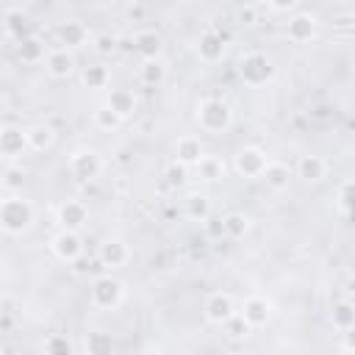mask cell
I'll use <instances>...</instances> for the list:
<instances>
[{"label":"cell","instance_id":"cell-36","mask_svg":"<svg viewBox=\"0 0 355 355\" xmlns=\"http://www.w3.org/2000/svg\"><path fill=\"white\" fill-rule=\"evenodd\" d=\"M344 349H355V325L344 330Z\"/></svg>","mask_w":355,"mask_h":355},{"label":"cell","instance_id":"cell-29","mask_svg":"<svg viewBox=\"0 0 355 355\" xmlns=\"http://www.w3.org/2000/svg\"><path fill=\"white\" fill-rule=\"evenodd\" d=\"M142 78H144V84H161V78H164V67H161V64H155V61H147V64H144V70H142Z\"/></svg>","mask_w":355,"mask_h":355},{"label":"cell","instance_id":"cell-6","mask_svg":"<svg viewBox=\"0 0 355 355\" xmlns=\"http://www.w3.org/2000/svg\"><path fill=\"white\" fill-rule=\"evenodd\" d=\"M233 316H236V308H233V300L228 294H211L209 297V303H206V319L211 325H228Z\"/></svg>","mask_w":355,"mask_h":355},{"label":"cell","instance_id":"cell-30","mask_svg":"<svg viewBox=\"0 0 355 355\" xmlns=\"http://www.w3.org/2000/svg\"><path fill=\"white\" fill-rule=\"evenodd\" d=\"M23 23H26V17H23L20 12H9V15H6V31H9V37H20ZM20 39H23V37H20Z\"/></svg>","mask_w":355,"mask_h":355},{"label":"cell","instance_id":"cell-35","mask_svg":"<svg viewBox=\"0 0 355 355\" xmlns=\"http://www.w3.org/2000/svg\"><path fill=\"white\" fill-rule=\"evenodd\" d=\"M267 3H269L275 12H289V9L297 3V0H267Z\"/></svg>","mask_w":355,"mask_h":355},{"label":"cell","instance_id":"cell-5","mask_svg":"<svg viewBox=\"0 0 355 355\" xmlns=\"http://www.w3.org/2000/svg\"><path fill=\"white\" fill-rule=\"evenodd\" d=\"M53 253H56L61 261L75 264V261L81 258V253H84V244H81V239H78L75 231H67V228H64V231L53 239Z\"/></svg>","mask_w":355,"mask_h":355},{"label":"cell","instance_id":"cell-34","mask_svg":"<svg viewBox=\"0 0 355 355\" xmlns=\"http://www.w3.org/2000/svg\"><path fill=\"white\" fill-rule=\"evenodd\" d=\"M186 164H178V166H169V184H178V186H181L184 181H186V169H184Z\"/></svg>","mask_w":355,"mask_h":355},{"label":"cell","instance_id":"cell-32","mask_svg":"<svg viewBox=\"0 0 355 355\" xmlns=\"http://www.w3.org/2000/svg\"><path fill=\"white\" fill-rule=\"evenodd\" d=\"M189 214L206 220V217H209V203H206V198H192V200H189Z\"/></svg>","mask_w":355,"mask_h":355},{"label":"cell","instance_id":"cell-22","mask_svg":"<svg viewBox=\"0 0 355 355\" xmlns=\"http://www.w3.org/2000/svg\"><path fill=\"white\" fill-rule=\"evenodd\" d=\"M333 325H336L338 330L352 327V325H355V308H352L349 303H338V305L333 308Z\"/></svg>","mask_w":355,"mask_h":355},{"label":"cell","instance_id":"cell-12","mask_svg":"<svg viewBox=\"0 0 355 355\" xmlns=\"http://www.w3.org/2000/svg\"><path fill=\"white\" fill-rule=\"evenodd\" d=\"M178 161L186 164V166L200 164L203 161V144H200V139H195V136L178 139Z\"/></svg>","mask_w":355,"mask_h":355},{"label":"cell","instance_id":"cell-4","mask_svg":"<svg viewBox=\"0 0 355 355\" xmlns=\"http://www.w3.org/2000/svg\"><path fill=\"white\" fill-rule=\"evenodd\" d=\"M119 300H122V286L117 280H111V278L95 280V286H92V303L97 308H117Z\"/></svg>","mask_w":355,"mask_h":355},{"label":"cell","instance_id":"cell-20","mask_svg":"<svg viewBox=\"0 0 355 355\" xmlns=\"http://www.w3.org/2000/svg\"><path fill=\"white\" fill-rule=\"evenodd\" d=\"M136 50L144 56V59H155L158 56V50H161V37H155V34H139L136 37Z\"/></svg>","mask_w":355,"mask_h":355},{"label":"cell","instance_id":"cell-25","mask_svg":"<svg viewBox=\"0 0 355 355\" xmlns=\"http://www.w3.org/2000/svg\"><path fill=\"white\" fill-rule=\"evenodd\" d=\"M119 119H122V117H119L111 106H100V108L95 111V122H97L100 128H117V125H119Z\"/></svg>","mask_w":355,"mask_h":355},{"label":"cell","instance_id":"cell-21","mask_svg":"<svg viewBox=\"0 0 355 355\" xmlns=\"http://www.w3.org/2000/svg\"><path fill=\"white\" fill-rule=\"evenodd\" d=\"M61 42L70 45V48H81L86 42V28L81 23H67L61 28Z\"/></svg>","mask_w":355,"mask_h":355},{"label":"cell","instance_id":"cell-8","mask_svg":"<svg viewBox=\"0 0 355 355\" xmlns=\"http://www.w3.org/2000/svg\"><path fill=\"white\" fill-rule=\"evenodd\" d=\"M26 147H28V133L15 125H6L3 133H0V150H3V155L17 158V155H23Z\"/></svg>","mask_w":355,"mask_h":355},{"label":"cell","instance_id":"cell-19","mask_svg":"<svg viewBox=\"0 0 355 355\" xmlns=\"http://www.w3.org/2000/svg\"><path fill=\"white\" fill-rule=\"evenodd\" d=\"M108 106H111L119 117H128V114L133 111L136 100H133V95H131L128 89H114V92H111V97H108Z\"/></svg>","mask_w":355,"mask_h":355},{"label":"cell","instance_id":"cell-33","mask_svg":"<svg viewBox=\"0 0 355 355\" xmlns=\"http://www.w3.org/2000/svg\"><path fill=\"white\" fill-rule=\"evenodd\" d=\"M92 347H89V352H106V349H111V338L108 336H103V333H92Z\"/></svg>","mask_w":355,"mask_h":355},{"label":"cell","instance_id":"cell-27","mask_svg":"<svg viewBox=\"0 0 355 355\" xmlns=\"http://www.w3.org/2000/svg\"><path fill=\"white\" fill-rule=\"evenodd\" d=\"M106 81H108V73L103 67H89L84 73V84L86 86H106Z\"/></svg>","mask_w":355,"mask_h":355},{"label":"cell","instance_id":"cell-13","mask_svg":"<svg viewBox=\"0 0 355 355\" xmlns=\"http://www.w3.org/2000/svg\"><path fill=\"white\" fill-rule=\"evenodd\" d=\"M59 220L67 231H78L86 222V209L81 203H64L61 211H59Z\"/></svg>","mask_w":355,"mask_h":355},{"label":"cell","instance_id":"cell-11","mask_svg":"<svg viewBox=\"0 0 355 355\" xmlns=\"http://www.w3.org/2000/svg\"><path fill=\"white\" fill-rule=\"evenodd\" d=\"M242 316L247 319L250 327H258V325H264L269 319V303L264 297H250V300H244Z\"/></svg>","mask_w":355,"mask_h":355},{"label":"cell","instance_id":"cell-37","mask_svg":"<svg viewBox=\"0 0 355 355\" xmlns=\"http://www.w3.org/2000/svg\"><path fill=\"white\" fill-rule=\"evenodd\" d=\"M239 17H242V23H247V26H250V23H253V17H256V15H253V9H247V12H242V15H239Z\"/></svg>","mask_w":355,"mask_h":355},{"label":"cell","instance_id":"cell-14","mask_svg":"<svg viewBox=\"0 0 355 355\" xmlns=\"http://www.w3.org/2000/svg\"><path fill=\"white\" fill-rule=\"evenodd\" d=\"M100 261L106 264V267H122L125 261H128V250H125V244L122 242H106L103 247H100Z\"/></svg>","mask_w":355,"mask_h":355},{"label":"cell","instance_id":"cell-31","mask_svg":"<svg viewBox=\"0 0 355 355\" xmlns=\"http://www.w3.org/2000/svg\"><path fill=\"white\" fill-rule=\"evenodd\" d=\"M45 352H59V355H70L73 352V344L67 341V338H59V336H53L48 344H45Z\"/></svg>","mask_w":355,"mask_h":355},{"label":"cell","instance_id":"cell-26","mask_svg":"<svg viewBox=\"0 0 355 355\" xmlns=\"http://www.w3.org/2000/svg\"><path fill=\"white\" fill-rule=\"evenodd\" d=\"M198 169H200V175L206 178V181H217V178H220V172H222V164H220L217 158H209V155H203V161L198 164Z\"/></svg>","mask_w":355,"mask_h":355},{"label":"cell","instance_id":"cell-17","mask_svg":"<svg viewBox=\"0 0 355 355\" xmlns=\"http://www.w3.org/2000/svg\"><path fill=\"white\" fill-rule=\"evenodd\" d=\"M26 133H28V147L31 150H48L53 144V128H48V125H34Z\"/></svg>","mask_w":355,"mask_h":355},{"label":"cell","instance_id":"cell-9","mask_svg":"<svg viewBox=\"0 0 355 355\" xmlns=\"http://www.w3.org/2000/svg\"><path fill=\"white\" fill-rule=\"evenodd\" d=\"M45 67H48V73H50L53 78H67V75H73V70H75V59H73L67 50H50V53L45 56Z\"/></svg>","mask_w":355,"mask_h":355},{"label":"cell","instance_id":"cell-16","mask_svg":"<svg viewBox=\"0 0 355 355\" xmlns=\"http://www.w3.org/2000/svg\"><path fill=\"white\" fill-rule=\"evenodd\" d=\"M297 172H300V178H305V181H322L325 178V161L316 158V155H303Z\"/></svg>","mask_w":355,"mask_h":355},{"label":"cell","instance_id":"cell-2","mask_svg":"<svg viewBox=\"0 0 355 355\" xmlns=\"http://www.w3.org/2000/svg\"><path fill=\"white\" fill-rule=\"evenodd\" d=\"M198 122L209 133H220L231 125V108L222 100H203L198 108Z\"/></svg>","mask_w":355,"mask_h":355},{"label":"cell","instance_id":"cell-1","mask_svg":"<svg viewBox=\"0 0 355 355\" xmlns=\"http://www.w3.org/2000/svg\"><path fill=\"white\" fill-rule=\"evenodd\" d=\"M34 222V209L28 200L23 198H6L0 203V225H3L6 233L17 236V233H26Z\"/></svg>","mask_w":355,"mask_h":355},{"label":"cell","instance_id":"cell-18","mask_svg":"<svg viewBox=\"0 0 355 355\" xmlns=\"http://www.w3.org/2000/svg\"><path fill=\"white\" fill-rule=\"evenodd\" d=\"M264 181H267L269 189H283V186H289V166H283V164H267Z\"/></svg>","mask_w":355,"mask_h":355},{"label":"cell","instance_id":"cell-28","mask_svg":"<svg viewBox=\"0 0 355 355\" xmlns=\"http://www.w3.org/2000/svg\"><path fill=\"white\" fill-rule=\"evenodd\" d=\"M222 231H228L231 236H242V233L247 231V220L239 217V214H231V217L222 222Z\"/></svg>","mask_w":355,"mask_h":355},{"label":"cell","instance_id":"cell-10","mask_svg":"<svg viewBox=\"0 0 355 355\" xmlns=\"http://www.w3.org/2000/svg\"><path fill=\"white\" fill-rule=\"evenodd\" d=\"M70 169L75 178H81V181H92V178H97V172H100V161L95 153H78L70 161Z\"/></svg>","mask_w":355,"mask_h":355},{"label":"cell","instance_id":"cell-15","mask_svg":"<svg viewBox=\"0 0 355 355\" xmlns=\"http://www.w3.org/2000/svg\"><path fill=\"white\" fill-rule=\"evenodd\" d=\"M314 31H316V26H314V17H308V15H300L289 23V37L294 42H308L314 37Z\"/></svg>","mask_w":355,"mask_h":355},{"label":"cell","instance_id":"cell-24","mask_svg":"<svg viewBox=\"0 0 355 355\" xmlns=\"http://www.w3.org/2000/svg\"><path fill=\"white\" fill-rule=\"evenodd\" d=\"M20 59L23 61H39V59H45V50L37 39H20Z\"/></svg>","mask_w":355,"mask_h":355},{"label":"cell","instance_id":"cell-7","mask_svg":"<svg viewBox=\"0 0 355 355\" xmlns=\"http://www.w3.org/2000/svg\"><path fill=\"white\" fill-rule=\"evenodd\" d=\"M267 164H269L267 155H264L261 150H256V147H247V150H242V153L236 155V169H239L242 175H247V178L264 175Z\"/></svg>","mask_w":355,"mask_h":355},{"label":"cell","instance_id":"cell-3","mask_svg":"<svg viewBox=\"0 0 355 355\" xmlns=\"http://www.w3.org/2000/svg\"><path fill=\"white\" fill-rule=\"evenodd\" d=\"M239 73H242V78H244L247 84L258 86V84H264V81L272 75V64H269V61H267L261 53H250L247 59H242Z\"/></svg>","mask_w":355,"mask_h":355},{"label":"cell","instance_id":"cell-23","mask_svg":"<svg viewBox=\"0 0 355 355\" xmlns=\"http://www.w3.org/2000/svg\"><path fill=\"white\" fill-rule=\"evenodd\" d=\"M200 56H203L206 61H217V59L222 56V39H217L214 34H206V37L200 39Z\"/></svg>","mask_w":355,"mask_h":355}]
</instances>
